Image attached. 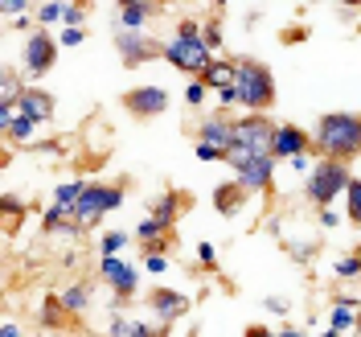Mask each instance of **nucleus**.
<instances>
[{
	"label": "nucleus",
	"instance_id": "1",
	"mask_svg": "<svg viewBox=\"0 0 361 337\" xmlns=\"http://www.w3.org/2000/svg\"><path fill=\"white\" fill-rule=\"evenodd\" d=\"M316 148L324 153L329 160H349L361 153V115H320L316 124Z\"/></svg>",
	"mask_w": 361,
	"mask_h": 337
},
{
	"label": "nucleus",
	"instance_id": "2",
	"mask_svg": "<svg viewBox=\"0 0 361 337\" xmlns=\"http://www.w3.org/2000/svg\"><path fill=\"white\" fill-rule=\"evenodd\" d=\"M234 90H238V103H247L255 115H263L275 103V83H271V70L255 58H238L234 62Z\"/></svg>",
	"mask_w": 361,
	"mask_h": 337
},
{
	"label": "nucleus",
	"instance_id": "3",
	"mask_svg": "<svg viewBox=\"0 0 361 337\" xmlns=\"http://www.w3.org/2000/svg\"><path fill=\"white\" fill-rule=\"evenodd\" d=\"M164 58L177 70H185V74H205V66H209L214 58H209V45H205V37H202V25L180 21L177 37L164 45Z\"/></svg>",
	"mask_w": 361,
	"mask_h": 337
},
{
	"label": "nucleus",
	"instance_id": "4",
	"mask_svg": "<svg viewBox=\"0 0 361 337\" xmlns=\"http://www.w3.org/2000/svg\"><path fill=\"white\" fill-rule=\"evenodd\" d=\"M275 128L279 124H271L267 115H243V119H234V148H243L250 157H271Z\"/></svg>",
	"mask_w": 361,
	"mask_h": 337
},
{
	"label": "nucleus",
	"instance_id": "5",
	"mask_svg": "<svg viewBox=\"0 0 361 337\" xmlns=\"http://www.w3.org/2000/svg\"><path fill=\"white\" fill-rule=\"evenodd\" d=\"M349 189V169H345V160H320L312 169V177H308V202L316 206H333L337 194Z\"/></svg>",
	"mask_w": 361,
	"mask_h": 337
},
{
	"label": "nucleus",
	"instance_id": "6",
	"mask_svg": "<svg viewBox=\"0 0 361 337\" xmlns=\"http://www.w3.org/2000/svg\"><path fill=\"white\" fill-rule=\"evenodd\" d=\"M119 202H123V185H87L78 206H74V223L87 230V226L103 223V214L115 210Z\"/></svg>",
	"mask_w": 361,
	"mask_h": 337
},
{
	"label": "nucleus",
	"instance_id": "7",
	"mask_svg": "<svg viewBox=\"0 0 361 337\" xmlns=\"http://www.w3.org/2000/svg\"><path fill=\"white\" fill-rule=\"evenodd\" d=\"M226 165L234 169V181L243 189H271V173H275V157H250L243 148H230Z\"/></svg>",
	"mask_w": 361,
	"mask_h": 337
},
{
	"label": "nucleus",
	"instance_id": "8",
	"mask_svg": "<svg viewBox=\"0 0 361 337\" xmlns=\"http://www.w3.org/2000/svg\"><path fill=\"white\" fill-rule=\"evenodd\" d=\"M115 49H119L123 66H144L148 58H164V42H152V37L132 33V29H119L115 33Z\"/></svg>",
	"mask_w": 361,
	"mask_h": 337
},
{
	"label": "nucleus",
	"instance_id": "9",
	"mask_svg": "<svg viewBox=\"0 0 361 337\" xmlns=\"http://www.w3.org/2000/svg\"><path fill=\"white\" fill-rule=\"evenodd\" d=\"M123 107L132 115H140V119H152V115L160 112H169V90H160V87H135L123 95Z\"/></svg>",
	"mask_w": 361,
	"mask_h": 337
},
{
	"label": "nucleus",
	"instance_id": "10",
	"mask_svg": "<svg viewBox=\"0 0 361 337\" xmlns=\"http://www.w3.org/2000/svg\"><path fill=\"white\" fill-rule=\"evenodd\" d=\"M197 144H209V148H218V153H230L234 148V119L230 115H209L202 119V128H197Z\"/></svg>",
	"mask_w": 361,
	"mask_h": 337
},
{
	"label": "nucleus",
	"instance_id": "11",
	"mask_svg": "<svg viewBox=\"0 0 361 337\" xmlns=\"http://www.w3.org/2000/svg\"><path fill=\"white\" fill-rule=\"evenodd\" d=\"M99 276H103V284H111L115 292H119V305H123L128 296H135V284H140V276H135V268L119 264L115 255H103V268H99Z\"/></svg>",
	"mask_w": 361,
	"mask_h": 337
},
{
	"label": "nucleus",
	"instance_id": "12",
	"mask_svg": "<svg viewBox=\"0 0 361 337\" xmlns=\"http://www.w3.org/2000/svg\"><path fill=\"white\" fill-rule=\"evenodd\" d=\"M54 58H58V45L49 42L45 33H33L25 42V70L29 74H45V70L54 66Z\"/></svg>",
	"mask_w": 361,
	"mask_h": 337
},
{
	"label": "nucleus",
	"instance_id": "13",
	"mask_svg": "<svg viewBox=\"0 0 361 337\" xmlns=\"http://www.w3.org/2000/svg\"><path fill=\"white\" fill-rule=\"evenodd\" d=\"M300 153H308V136L300 132L295 124H279L275 128V148H271V157H300Z\"/></svg>",
	"mask_w": 361,
	"mask_h": 337
},
{
	"label": "nucleus",
	"instance_id": "14",
	"mask_svg": "<svg viewBox=\"0 0 361 337\" xmlns=\"http://www.w3.org/2000/svg\"><path fill=\"white\" fill-rule=\"evenodd\" d=\"M17 107H21V115H29L33 124H45V119H54V95H49V90H37V87H25Z\"/></svg>",
	"mask_w": 361,
	"mask_h": 337
},
{
	"label": "nucleus",
	"instance_id": "15",
	"mask_svg": "<svg viewBox=\"0 0 361 337\" xmlns=\"http://www.w3.org/2000/svg\"><path fill=\"white\" fill-rule=\"evenodd\" d=\"M148 300H152V313H157L164 325H169V321H180L185 309H189V300H185L180 292H169V288H157Z\"/></svg>",
	"mask_w": 361,
	"mask_h": 337
},
{
	"label": "nucleus",
	"instance_id": "16",
	"mask_svg": "<svg viewBox=\"0 0 361 337\" xmlns=\"http://www.w3.org/2000/svg\"><path fill=\"white\" fill-rule=\"evenodd\" d=\"M189 202L185 194H177V189H169V194H160L157 202H152V218H157L160 226H169L173 230V223H177V214H180V206Z\"/></svg>",
	"mask_w": 361,
	"mask_h": 337
},
{
	"label": "nucleus",
	"instance_id": "17",
	"mask_svg": "<svg viewBox=\"0 0 361 337\" xmlns=\"http://www.w3.org/2000/svg\"><path fill=\"white\" fill-rule=\"evenodd\" d=\"M152 13H160V4H144V0H128V4H119V29H140V25L148 21Z\"/></svg>",
	"mask_w": 361,
	"mask_h": 337
},
{
	"label": "nucleus",
	"instance_id": "18",
	"mask_svg": "<svg viewBox=\"0 0 361 337\" xmlns=\"http://www.w3.org/2000/svg\"><path fill=\"white\" fill-rule=\"evenodd\" d=\"M243 194H247V189H243L238 181H230V185H218V189H214V206H218V214H226V218H230V214L243 206Z\"/></svg>",
	"mask_w": 361,
	"mask_h": 337
},
{
	"label": "nucleus",
	"instance_id": "19",
	"mask_svg": "<svg viewBox=\"0 0 361 337\" xmlns=\"http://www.w3.org/2000/svg\"><path fill=\"white\" fill-rule=\"evenodd\" d=\"M202 83L205 87H234V62H209L205 66V74H202Z\"/></svg>",
	"mask_w": 361,
	"mask_h": 337
},
{
	"label": "nucleus",
	"instance_id": "20",
	"mask_svg": "<svg viewBox=\"0 0 361 337\" xmlns=\"http://www.w3.org/2000/svg\"><path fill=\"white\" fill-rule=\"evenodd\" d=\"M37 321H42L45 329H54V325H62V321H70L66 305H62V296H49L42 305V313H37Z\"/></svg>",
	"mask_w": 361,
	"mask_h": 337
},
{
	"label": "nucleus",
	"instance_id": "21",
	"mask_svg": "<svg viewBox=\"0 0 361 337\" xmlns=\"http://www.w3.org/2000/svg\"><path fill=\"white\" fill-rule=\"evenodd\" d=\"M87 300H90V284H74V288H66V292H62V305H66L70 317L87 313Z\"/></svg>",
	"mask_w": 361,
	"mask_h": 337
},
{
	"label": "nucleus",
	"instance_id": "22",
	"mask_svg": "<svg viewBox=\"0 0 361 337\" xmlns=\"http://www.w3.org/2000/svg\"><path fill=\"white\" fill-rule=\"evenodd\" d=\"M21 95H25V87H21V78L8 70L4 78H0V107H17L21 103Z\"/></svg>",
	"mask_w": 361,
	"mask_h": 337
},
{
	"label": "nucleus",
	"instance_id": "23",
	"mask_svg": "<svg viewBox=\"0 0 361 337\" xmlns=\"http://www.w3.org/2000/svg\"><path fill=\"white\" fill-rule=\"evenodd\" d=\"M353 309H361V305H353V300H337L333 305V329H349V325H357V313Z\"/></svg>",
	"mask_w": 361,
	"mask_h": 337
},
{
	"label": "nucleus",
	"instance_id": "24",
	"mask_svg": "<svg viewBox=\"0 0 361 337\" xmlns=\"http://www.w3.org/2000/svg\"><path fill=\"white\" fill-rule=\"evenodd\" d=\"M82 189H87L82 181H66V185H58V189H54V202L74 210V206H78V198H82Z\"/></svg>",
	"mask_w": 361,
	"mask_h": 337
},
{
	"label": "nucleus",
	"instance_id": "25",
	"mask_svg": "<svg viewBox=\"0 0 361 337\" xmlns=\"http://www.w3.org/2000/svg\"><path fill=\"white\" fill-rule=\"evenodd\" d=\"M33 132H37V124H33L29 115H17V124L8 128V136H13L17 144H29V140H33Z\"/></svg>",
	"mask_w": 361,
	"mask_h": 337
},
{
	"label": "nucleus",
	"instance_id": "26",
	"mask_svg": "<svg viewBox=\"0 0 361 337\" xmlns=\"http://www.w3.org/2000/svg\"><path fill=\"white\" fill-rule=\"evenodd\" d=\"M349 223H357L361 226V181H349Z\"/></svg>",
	"mask_w": 361,
	"mask_h": 337
},
{
	"label": "nucleus",
	"instance_id": "27",
	"mask_svg": "<svg viewBox=\"0 0 361 337\" xmlns=\"http://www.w3.org/2000/svg\"><path fill=\"white\" fill-rule=\"evenodd\" d=\"M37 21H66V4H58V0H54V4H37Z\"/></svg>",
	"mask_w": 361,
	"mask_h": 337
},
{
	"label": "nucleus",
	"instance_id": "28",
	"mask_svg": "<svg viewBox=\"0 0 361 337\" xmlns=\"http://www.w3.org/2000/svg\"><path fill=\"white\" fill-rule=\"evenodd\" d=\"M123 243H128V235H123V230H111V235H103V243H99V247H103V255H115Z\"/></svg>",
	"mask_w": 361,
	"mask_h": 337
},
{
	"label": "nucleus",
	"instance_id": "29",
	"mask_svg": "<svg viewBox=\"0 0 361 337\" xmlns=\"http://www.w3.org/2000/svg\"><path fill=\"white\" fill-rule=\"evenodd\" d=\"M202 37H205V45H209V49H218V45H222V25L209 21V25L202 29Z\"/></svg>",
	"mask_w": 361,
	"mask_h": 337
},
{
	"label": "nucleus",
	"instance_id": "30",
	"mask_svg": "<svg viewBox=\"0 0 361 337\" xmlns=\"http://www.w3.org/2000/svg\"><path fill=\"white\" fill-rule=\"evenodd\" d=\"M185 103H189V107H202V103H205V83H189V90H185Z\"/></svg>",
	"mask_w": 361,
	"mask_h": 337
},
{
	"label": "nucleus",
	"instance_id": "31",
	"mask_svg": "<svg viewBox=\"0 0 361 337\" xmlns=\"http://www.w3.org/2000/svg\"><path fill=\"white\" fill-rule=\"evenodd\" d=\"M0 13H13L17 21H25V13H29V0H4V4H0Z\"/></svg>",
	"mask_w": 361,
	"mask_h": 337
},
{
	"label": "nucleus",
	"instance_id": "32",
	"mask_svg": "<svg viewBox=\"0 0 361 337\" xmlns=\"http://www.w3.org/2000/svg\"><path fill=\"white\" fill-rule=\"evenodd\" d=\"M197 160H226V153L209 148V144H197Z\"/></svg>",
	"mask_w": 361,
	"mask_h": 337
},
{
	"label": "nucleus",
	"instance_id": "33",
	"mask_svg": "<svg viewBox=\"0 0 361 337\" xmlns=\"http://www.w3.org/2000/svg\"><path fill=\"white\" fill-rule=\"evenodd\" d=\"M263 305H267L271 313H292V305H288L283 296H271V300H263Z\"/></svg>",
	"mask_w": 361,
	"mask_h": 337
},
{
	"label": "nucleus",
	"instance_id": "34",
	"mask_svg": "<svg viewBox=\"0 0 361 337\" xmlns=\"http://www.w3.org/2000/svg\"><path fill=\"white\" fill-rule=\"evenodd\" d=\"M123 337H157V333H152L148 325H140V321H132V325H128V333H123Z\"/></svg>",
	"mask_w": 361,
	"mask_h": 337
},
{
	"label": "nucleus",
	"instance_id": "35",
	"mask_svg": "<svg viewBox=\"0 0 361 337\" xmlns=\"http://www.w3.org/2000/svg\"><path fill=\"white\" fill-rule=\"evenodd\" d=\"M218 99H222V107H234V103H238V90H234V87H222V90H218Z\"/></svg>",
	"mask_w": 361,
	"mask_h": 337
},
{
	"label": "nucleus",
	"instance_id": "36",
	"mask_svg": "<svg viewBox=\"0 0 361 337\" xmlns=\"http://www.w3.org/2000/svg\"><path fill=\"white\" fill-rule=\"evenodd\" d=\"M197 259H202L205 268H214V243H202V247H197Z\"/></svg>",
	"mask_w": 361,
	"mask_h": 337
},
{
	"label": "nucleus",
	"instance_id": "37",
	"mask_svg": "<svg viewBox=\"0 0 361 337\" xmlns=\"http://www.w3.org/2000/svg\"><path fill=\"white\" fill-rule=\"evenodd\" d=\"M4 210H8V214H13V218H17V214H21L25 206L17 202V198H13V194H4Z\"/></svg>",
	"mask_w": 361,
	"mask_h": 337
},
{
	"label": "nucleus",
	"instance_id": "38",
	"mask_svg": "<svg viewBox=\"0 0 361 337\" xmlns=\"http://www.w3.org/2000/svg\"><path fill=\"white\" fill-rule=\"evenodd\" d=\"M243 337H279V333H267V325H247Z\"/></svg>",
	"mask_w": 361,
	"mask_h": 337
},
{
	"label": "nucleus",
	"instance_id": "39",
	"mask_svg": "<svg viewBox=\"0 0 361 337\" xmlns=\"http://www.w3.org/2000/svg\"><path fill=\"white\" fill-rule=\"evenodd\" d=\"M82 42V29H66V33H62V45H78Z\"/></svg>",
	"mask_w": 361,
	"mask_h": 337
},
{
	"label": "nucleus",
	"instance_id": "40",
	"mask_svg": "<svg viewBox=\"0 0 361 337\" xmlns=\"http://www.w3.org/2000/svg\"><path fill=\"white\" fill-rule=\"evenodd\" d=\"M169 268V259L164 255H148V271H164Z\"/></svg>",
	"mask_w": 361,
	"mask_h": 337
},
{
	"label": "nucleus",
	"instance_id": "41",
	"mask_svg": "<svg viewBox=\"0 0 361 337\" xmlns=\"http://www.w3.org/2000/svg\"><path fill=\"white\" fill-rule=\"evenodd\" d=\"M0 337H21V329H17V325H13V321H8V325H4V329H0Z\"/></svg>",
	"mask_w": 361,
	"mask_h": 337
},
{
	"label": "nucleus",
	"instance_id": "42",
	"mask_svg": "<svg viewBox=\"0 0 361 337\" xmlns=\"http://www.w3.org/2000/svg\"><path fill=\"white\" fill-rule=\"evenodd\" d=\"M279 337H308V333H300V329H283Z\"/></svg>",
	"mask_w": 361,
	"mask_h": 337
},
{
	"label": "nucleus",
	"instance_id": "43",
	"mask_svg": "<svg viewBox=\"0 0 361 337\" xmlns=\"http://www.w3.org/2000/svg\"><path fill=\"white\" fill-rule=\"evenodd\" d=\"M324 337H341V333H337V329H329V333H324Z\"/></svg>",
	"mask_w": 361,
	"mask_h": 337
},
{
	"label": "nucleus",
	"instance_id": "44",
	"mask_svg": "<svg viewBox=\"0 0 361 337\" xmlns=\"http://www.w3.org/2000/svg\"><path fill=\"white\" fill-rule=\"evenodd\" d=\"M357 333H361V313H357Z\"/></svg>",
	"mask_w": 361,
	"mask_h": 337
},
{
	"label": "nucleus",
	"instance_id": "45",
	"mask_svg": "<svg viewBox=\"0 0 361 337\" xmlns=\"http://www.w3.org/2000/svg\"><path fill=\"white\" fill-rule=\"evenodd\" d=\"M157 337H160V333H157Z\"/></svg>",
	"mask_w": 361,
	"mask_h": 337
}]
</instances>
